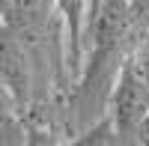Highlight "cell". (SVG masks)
Here are the masks:
<instances>
[{
    "label": "cell",
    "instance_id": "cell-3",
    "mask_svg": "<svg viewBox=\"0 0 149 146\" xmlns=\"http://www.w3.org/2000/svg\"><path fill=\"white\" fill-rule=\"evenodd\" d=\"M60 27H63V45H66V69L74 81L84 63V42H86V21H90L93 0H54Z\"/></svg>",
    "mask_w": 149,
    "mask_h": 146
},
{
    "label": "cell",
    "instance_id": "cell-1",
    "mask_svg": "<svg viewBox=\"0 0 149 146\" xmlns=\"http://www.w3.org/2000/svg\"><path fill=\"white\" fill-rule=\"evenodd\" d=\"M146 111H149V87L137 75L134 63L125 57L119 63V72L107 95V119L113 125L119 143H137V128Z\"/></svg>",
    "mask_w": 149,
    "mask_h": 146
},
{
    "label": "cell",
    "instance_id": "cell-2",
    "mask_svg": "<svg viewBox=\"0 0 149 146\" xmlns=\"http://www.w3.org/2000/svg\"><path fill=\"white\" fill-rule=\"evenodd\" d=\"M0 90L9 95L18 113L36 95V69L30 48L6 24H0Z\"/></svg>",
    "mask_w": 149,
    "mask_h": 146
},
{
    "label": "cell",
    "instance_id": "cell-4",
    "mask_svg": "<svg viewBox=\"0 0 149 146\" xmlns=\"http://www.w3.org/2000/svg\"><path fill=\"white\" fill-rule=\"evenodd\" d=\"M27 143V128L21 122V113L6 111L0 113V146H21Z\"/></svg>",
    "mask_w": 149,
    "mask_h": 146
},
{
    "label": "cell",
    "instance_id": "cell-5",
    "mask_svg": "<svg viewBox=\"0 0 149 146\" xmlns=\"http://www.w3.org/2000/svg\"><path fill=\"white\" fill-rule=\"evenodd\" d=\"M128 60L134 63V69H137V75L143 78V83L149 87V33L143 36V39L131 48V54H128Z\"/></svg>",
    "mask_w": 149,
    "mask_h": 146
}]
</instances>
